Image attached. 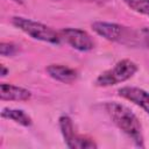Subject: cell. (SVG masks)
<instances>
[{"instance_id":"cell-1","label":"cell","mask_w":149,"mask_h":149,"mask_svg":"<svg viewBox=\"0 0 149 149\" xmlns=\"http://www.w3.org/2000/svg\"><path fill=\"white\" fill-rule=\"evenodd\" d=\"M104 108L112 122L122 133H125L137 147H144L141 122L127 106L116 101H107Z\"/></svg>"},{"instance_id":"cell-2","label":"cell","mask_w":149,"mask_h":149,"mask_svg":"<svg viewBox=\"0 0 149 149\" xmlns=\"http://www.w3.org/2000/svg\"><path fill=\"white\" fill-rule=\"evenodd\" d=\"M93 31L107 41L115 42L127 47L148 45L143 30H135L132 27H127L120 23L97 21L91 24Z\"/></svg>"},{"instance_id":"cell-3","label":"cell","mask_w":149,"mask_h":149,"mask_svg":"<svg viewBox=\"0 0 149 149\" xmlns=\"http://www.w3.org/2000/svg\"><path fill=\"white\" fill-rule=\"evenodd\" d=\"M10 22L15 28L23 31L26 35L30 36L34 40L51 43V44H59L62 42L58 31L54 30L51 27L44 23L34 21L30 19H26L22 16H13Z\"/></svg>"},{"instance_id":"cell-4","label":"cell","mask_w":149,"mask_h":149,"mask_svg":"<svg viewBox=\"0 0 149 149\" xmlns=\"http://www.w3.org/2000/svg\"><path fill=\"white\" fill-rule=\"evenodd\" d=\"M139 70L135 62L130 59H121L111 69L100 73L95 79V85L99 87L113 86L130 79Z\"/></svg>"},{"instance_id":"cell-5","label":"cell","mask_w":149,"mask_h":149,"mask_svg":"<svg viewBox=\"0 0 149 149\" xmlns=\"http://www.w3.org/2000/svg\"><path fill=\"white\" fill-rule=\"evenodd\" d=\"M58 125H59L61 133L63 135L64 142L68 148H71V149L97 148V144L93 140H91L84 135H79L74 132V127H73V123H72V120L70 119V116L62 115L58 119Z\"/></svg>"},{"instance_id":"cell-6","label":"cell","mask_w":149,"mask_h":149,"mask_svg":"<svg viewBox=\"0 0 149 149\" xmlns=\"http://www.w3.org/2000/svg\"><path fill=\"white\" fill-rule=\"evenodd\" d=\"M61 41L69 44L71 48L78 50V51H90L95 47L94 40L92 36L78 28H63L58 31Z\"/></svg>"},{"instance_id":"cell-7","label":"cell","mask_w":149,"mask_h":149,"mask_svg":"<svg viewBox=\"0 0 149 149\" xmlns=\"http://www.w3.org/2000/svg\"><path fill=\"white\" fill-rule=\"evenodd\" d=\"M118 94L121 98L140 106L146 113L149 114V92L148 91L140 87H135V86H123L118 90Z\"/></svg>"},{"instance_id":"cell-8","label":"cell","mask_w":149,"mask_h":149,"mask_svg":"<svg viewBox=\"0 0 149 149\" xmlns=\"http://www.w3.org/2000/svg\"><path fill=\"white\" fill-rule=\"evenodd\" d=\"M47 73L55 80L63 83V84H72L78 79L77 70L62 65V64H50L45 68Z\"/></svg>"},{"instance_id":"cell-9","label":"cell","mask_w":149,"mask_h":149,"mask_svg":"<svg viewBox=\"0 0 149 149\" xmlns=\"http://www.w3.org/2000/svg\"><path fill=\"white\" fill-rule=\"evenodd\" d=\"M31 98V92L27 88L7 83L0 84V99L2 101H27Z\"/></svg>"},{"instance_id":"cell-10","label":"cell","mask_w":149,"mask_h":149,"mask_svg":"<svg viewBox=\"0 0 149 149\" xmlns=\"http://www.w3.org/2000/svg\"><path fill=\"white\" fill-rule=\"evenodd\" d=\"M1 116L3 119L12 120L21 126L29 127L33 123L31 118L22 109H16V108H3L1 112Z\"/></svg>"},{"instance_id":"cell-11","label":"cell","mask_w":149,"mask_h":149,"mask_svg":"<svg viewBox=\"0 0 149 149\" xmlns=\"http://www.w3.org/2000/svg\"><path fill=\"white\" fill-rule=\"evenodd\" d=\"M123 2L132 10L149 16V0H123Z\"/></svg>"},{"instance_id":"cell-12","label":"cell","mask_w":149,"mask_h":149,"mask_svg":"<svg viewBox=\"0 0 149 149\" xmlns=\"http://www.w3.org/2000/svg\"><path fill=\"white\" fill-rule=\"evenodd\" d=\"M16 50H17V48L13 43L2 42L0 44V54H1V56H13L16 52Z\"/></svg>"},{"instance_id":"cell-13","label":"cell","mask_w":149,"mask_h":149,"mask_svg":"<svg viewBox=\"0 0 149 149\" xmlns=\"http://www.w3.org/2000/svg\"><path fill=\"white\" fill-rule=\"evenodd\" d=\"M84 1H88V2H94V3H105L108 0H84Z\"/></svg>"},{"instance_id":"cell-14","label":"cell","mask_w":149,"mask_h":149,"mask_svg":"<svg viewBox=\"0 0 149 149\" xmlns=\"http://www.w3.org/2000/svg\"><path fill=\"white\" fill-rule=\"evenodd\" d=\"M143 30V33H144V35H146V38H147V42H148V45H149V29L148 28H144V29H142Z\"/></svg>"},{"instance_id":"cell-15","label":"cell","mask_w":149,"mask_h":149,"mask_svg":"<svg viewBox=\"0 0 149 149\" xmlns=\"http://www.w3.org/2000/svg\"><path fill=\"white\" fill-rule=\"evenodd\" d=\"M6 74H7V70H6V68L3 65H1V76L5 77Z\"/></svg>"}]
</instances>
